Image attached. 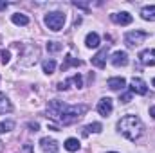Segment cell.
Instances as JSON below:
<instances>
[{
	"mask_svg": "<svg viewBox=\"0 0 155 153\" xmlns=\"http://www.w3.org/2000/svg\"><path fill=\"white\" fill-rule=\"evenodd\" d=\"M69 65H81V61L79 60H72L71 56H67V63L65 65H61V70H67V67Z\"/></svg>",
	"mask_w": 155,
	"mask_h": 153,
	"instance_id": "obj_24",
	"label": "cell"
},
{
	"mask_svg": "<svg viewBox=\"0 0 155 153\" xmlns=\"http://www.w3.org/2000/svg\"><path fill=\"white\" fill-rule=\"evenodd\" d=\"M87 110H88L87 105H67L65 110H63V114H61V117H60V122L63 126L72 124V122H76L78 119H81L83 115L87 114Z\"/></svg>",
	"mask_w": 155,
	"mask_h": 153,
	"instance_id": "obj_2",
	"label": "cell"
},
{
	"mask_svg": "<svg viewBox=\"0 0 155 153\" xmlns=\"http://www.w3.org/2000/svg\"><path fill=\"white\" fill-rule=\"evenodd\" d=\"M29 128H31L33 132H36V130L40 128V124H38V122H33V121H31V122H29Z\"/></svg>",
	"mask_w": 155,
	"mask_h": 153,
	"instance_id": "obj_31",
	"label": "cell"
},
{
	"mask_svg": "<svg viewBox=\"0 0 155 153\" xmlns=\"http://www.w3.org/2000/svg\"><path fill=\"white\" fill-rule=\"evenodd\" d=\"M40 58V49L36 45H25L24 50H22V56H20V63L25 65V67H31L38 61Z\"/></svg>",
	"mask_w": 155,
	"mask_h": 153,
	"instance_id": "obj_4",
	"label": "cell"
},
{
	"mask_svg": "<svg viewBox=\"0 0 155 153\" xmlns=\"http://www.w3.org/2000/svg\"><path fill=\"white\" fill-rule=\"evenodd\" d=\"M65 20H67V18H65V13H61V11H51V13H47L45 18H43L45 25H47L51 31H54V33H58V31L63 29Z\"/></svg>",
	"mask_w": 155,
	"mask_h": 153,
	"instance_id": "obj_3",
	"label": "cell"
},
{
	"mask_svg": "<svg viewBox=\"0 0 155 153\" xmlns=\"http://www.w3.org/2000/svg\"><path fill=\"white\" fill-rule=\"evenodd\" d=\"M7 7V2H4V0H0V11H4Z\"/></svg>",
	"mask_w": 155,
	"mask_h": 153,
	"instance_id": "obj_32",
	"label": "cell"
},
{
	"mask_svg": "<svg viewBox=\"0 0 155 153\" xmlns=\"http://www.w3.org/2000/svg\"><path fill=\"white\" fill-rule=\"evenodd\" d=\"M41 69H43V72L47 74V76H51L52 72H54V69H56V61L51 58V60H45L43 63H41Z\"/></svg>",
	"mask_w": 155,
	"mask_h": 153,
	"instance_id": "obj_20",
	"label": "cell"
},
{
	"mask_svg": "<svg viewBox=\"0 0 155 153\" xmlns=\"http://www.w3.org/2000/svg\"><path fill=\"white\" fill-rule=\"evenodd\" d=\"M11 22H13L15 25H27V24H29V16L24 15V13H16V15L11 16Z\"/></svg>",
	"mask_w": 155,
	"mask_h": 153,
	"instance_id": "obj_19",
	"label": "cell"
},
{
	"mask_svg": "<svg viewBox=\"0 0 155 153\" xmlns=\"http://www.w3.org/2000/svg\"><path fill=\"white\" fill-rule=\"evenodd\" d=\"M71 83H74L78 88H81L83 86V77L79 76V74H74V76L71 77Z\"/></svg>",
	"mask_w": 155,
	"mask_h": 153,
	"instance_id": "obj_25",
	"label": "cell"
},
{
	"mask_svg": "<svg viewBox=\"0 0 155 153\" xmlns=\"http://www.w3.org/2000/svg\"><path fill=\"white\" fill-rule=\"evenodd\" d=\"M9 60H11V54H9V50H2V63L5 65V63H9Z\"/></svg>",
	"mask_w": 155,
	"mask_h": 153,
	"instance_id": "obj_27",
	"label": "cell"
},
{
	"mask_svg": "<svg viewBox=\"0 0 155 153\" xmlns=\"http://www.w3.org/2000/svg\"><path fill=\"white\" fill-rule=\"evenodd\" d=\"M40 146L45 153H58V142L54 139H49V137H43L40 141Z\"/></svg>",
	"mask_w": 155,
	"mask_h": 153,
	"instance_id": "obj_13",
	"label": "cell"
},
{
	"mask_svg": "<svg viewBox=\"0 0 155 153\" xmlns=\"http://www.w3.org/2000/svg\"><path fill=\"white\" fill-rule=\"evenodd\" d=\"M85 45L88 49H97L99 47V34L97 33H88L85 38Z\"/></svg>",
	"mask_w": 155,
	"mask_h": 153,
	"instance_id": "obj_15",
	"label": "cell"
},
{
	"mask_svg": "<svg viewBox=\"0 0 155 153\" xmlns=\"http://www.w3.org/2000/svg\"><path fill=\"white\" fill-rule=\"evenodd\" d=\"M65 106H67V105H65L63 101H58V99L49 101V105H47V117H49V119H54V121H60V117L63 114Z\"/></svg>",
	"mask_w": 155,
	"mask_h": 153,
	"instance_id": "obj_6",
	"label": "cell"
},
{
	"mask_svg": "<svg viewBox=\"0 0 155 153\" xmlns=\"http://www.w3.org/2000/svg\"><path fill=\"white\" fill-rule=\"evenodd\" d=\"M69 83H71V79H65V81L58 83V90H67L69 88Z\"/></svg>",
	"mask_w": 155,
	"mask_h": 153,
	"instance_id": "obj_28",
	"label": "cell"
},
{
	"mask_svg": "<svg viewBox=\"0 0 155 153\" xmlns=\"http://www.w3.org/2000/svg\"><path fill=\"white\" fill-rule=\"evenodd\" d=\"M11 130H15V121H11V119L0 121V133H9Z\"/></svg>",
	"mask_w": 155,
	"mask_h": 153,
	"instance_id": "obj_21",
	"label": "cell"
},
{
	"mask_svg": "<svg viewBox=\"0 0 155 153\" xmlns=\"http://www.w3.org/2000/svg\"><path fill=\"white\" fill-rule=\"evenodd\" d=\"M47 50L49 52H58V50H61V45L58 41H49L47 43Z\"/></svg>",
	"mask_w": 155,
	"mask_h": 153,
	"instance_id": "obj_23",
	"label": "cell"
},
{
	"mask_svg": "<svg viewBox=\"0 0 155 153\" xmlns=\"http://www.w3.org/2000/svg\"><path fill=\"white\" fill-rule=\"evenodd\" d=\"M110 61H112L114 67H124V65H128V54L124 50H117V52L112 54Z\"/></svg>",
	"mask_w": 155,
	"mask_h": 153,
	"instance_id": "obj_12",
	"label": "cell"
},
{
	"mask_svg": "<svg viewBox=\"0 0 155 153\" xmlns=\"http://www.w3.org/2000/svg\"><path fill=\"white\" fill-rule=\"evenodd\" d=\"M150 115L155 119V106H150Z\"/></svg>",
	"mask_w": 155,
	"mask_h": 153,
	"instance_id": "obj_33",
	"label": "cell"
},
{
	"mask_svg": "<svg viewBox=\"0 0 155 153\" xmlns=\"http://www.w3.org/2000/svg\"><path fill=\"white\" fill-rule=\"evenodd\" d=\"M117 130L128 141H139L144 135V124L137 115H124L117 122Z\"/></svg>",
	"mask_w": 155,
	"mask_h": 153,
	"instance_id": "obj_1",
	"label": "cell"
},
{
	"mask_svg": "<svg viewBox=\"0 0 155 153\" xmlns=\"http://www.w3.org/2000/svg\"><path fill=\"white\" fill-rule=\"evenodd\" d=\"M108 153H117V151H108Z\"/></svg>",
	"mask_w": 155,
	"mask_h": 153,
	"instance_id": "obj_36",
	"label": "cell"
},
{
	"mask_svg": "<svg viewBox=\"0 0 155 153\" xmlns=\"http://www.w3.org/2000/svg\"><path fill=\"white\" fill-rule=\"evenodd\" d=\"M112 110H114V101L110 97H103V99L97 101V112H99V115L108 117L112 114Z\"/></svg>",
	"mask_w": 155,
	"mask_h": 153,
	"instance_id": "obj_8",
	"label": "cell"
},
{
	"mask_svg": "<svg viewBox=\"0 0 155 153\" xmlns=\"http://www.w3.org/2000/svg\"><path fill=\"white\" fill-rule=\"evenodd\" d=\"M22 153H33V144H24V148H22Z\"/></svg>",
	"mask_w": 155,
	"mask_h": 153,
	"instance_id": "obj_29",
	"label": "cell"
},
{
	"mask_svg": "<svg viewBox=\"0 0 155 153\" xmlns=\"http://www.w3.org/2000/svg\"><path fill=\"white\" fill-rule=\"evenodd\" d=\"M152 85H153V86H155V77H153V81H152Z\"/></svg>",
	"mask_w": 155,
	"mask_h": 153,
	"instance_id": "obj_35",
	"label": "cell"
},
{
	"mask_svg": "<svg viewBox=\"0 0 155 153\" xmlns=\"http://www.w3.org/2000/svg\"><path fill=\"white\" fill-rule=\"evenodd\" d=\"M119 101H121L123 105L130 103V101H132V92H124V94H121V96H119Z\"/></svg>",
	"mask_w": 155,
	"mask_h": 153,
	"instance_id": "obj_26",
	"label": "cell"
},
{
	"mask_svg": "<svg viewBox=\"0 0 155 153\" xmlns=\"http://www.w3.org/2000/svg\"><path fill=\"white\" fill-rule=\"evenodd\" d=\"M63 146H65V150H67V151H71V153H76V151H79V148H81L79 141H78V139H74V137L67 139Z\"/></svg>",
	"mask_w": 155,
	"mask_h": 153,
	"instance_id": "obj_18",
	"label": "cell"
},
{
	"mask_svg": "<svg viewBox=\"0 0 155 153\" xmlns=\"http://www.w3.org/2000/svg\"><path fill=\"white\" fill-rule=\"evenodd\" d=\"M85 130H88V132H94V133H99L101 130H103V124L101 122H90Z\"/></svg>",
	"mask_w": 155,
	"mask_h": 153,
	"instance_id": "obj_22",
	"label": "cell"
},
{
	"mask_svg": "<svg viewBox=\"0 0 155 153\" xmlns=\"http://www.w3.org/2000/svg\"><path fill=\"white\" fill-rule=\"evenodd\" d=\"M11 110H13L11 101L7 99V96H5L4 92H0V114H7V112H11Z\"/></svg>",
	"mask_w": 155,
	"mask_h": 153,
	"instance_id": "obj_17",
	"label": "cell"
},
{
	"mask_svg": "<svg viewBox=\"0 0 155 153\" xmlns=\"http://www.w3.org/2000/svg\"><path fill=\"white\" fill-rule=\"evenodd\" d=\"M148 38H150V34H148V33L135 29V31H130V33H126V34H124V43H126L128 47H137V45L144 43Z\"/></svg>",
	"mask_w": 155,
	"mask_h": 153,
	"instance_id": "obj_5",
	"label": "cell"
},
{
	"mask_svg": "<svg viewBox=\"0 0 155 153\" xmlns=\"http://www.w3.org/2000/svg\"><path fill=\"white\" fill-rule=\"evenodd\" d=\"M110 18H112V22L117 24V25H130L132 24V15L130 13H126V11H121V13H112L110 15Z\"/></svg>",
	"mask_w": 155,
	"mask_h": 153,
	"instance_id": "obj_9",
	"label": "cell"
},
{
	"mask_svg": "<svg viewBox=\"0 0 155 153\" xmlns=\"http://www.w3.org/2000/svg\"><path fill=\"white\" fill-rule=\"evenodd\" d=\"M141 16L146 22H155V5H146L141 9Z\"/></svg>",
	"mask_w": 155,
	"mask_h": 153,
	"instance_id": "obj_16",
	"label": "cell"
},
{
	"mask_svg": "<svg viewBox=\"0 0 155 153\" xmlns=\"http://www.w3.org/2000/svg\"><path fill=\"white\" fill-rule=\"evenodd\" d=\"M107 85H108L110 90H123L124 85H126V81H124V77H110L107 81Z\"/></svg>",
	"mask_w": 155,
	"mask_h": 153,
	"instance_id": "obj_14",
	"label": "cell"
},
{
	"mask_svg": "<svg viewBox=\"0 0 155 153\" xmlns=\"http://www.w3.org/2000/svg\"><path fill=\"white\" fill-rule=\"evenodd\" d=\"M107 56H108V47L101 49V50L92 58V65L97 67V69H105V65H107Z\"/></svg>",
	"mask_w": 155,
	"mask_h": 153,
	"instance_id": "obj_10",
	"label": "cell"
},
{
	"mask_svg": "<svg viewBox=\"0 0 155 153\" xmlns=\"http://www.w3.org/2000/svg\"><path fill=\"white\" fill-rule=\"evenodd\" d=\"M74 5H76V7H81V9H88V4H83V2H74Z\"/></svg>",
	"mask_w": 155,
	"mask_h": 153,
	"instance_id": "obj_30",
	"label": "cell"
},
{
	"mask_svg": "<svg viewBox=\"0 0 155 153\" xmlns=\"http://www.w3.org/2000/svg\"><path fill=\"white\" fill-rule=\"evenodd\" d=\"M2 150H4V144H2V141H0V151H2Z\"/></svg>",
	"mask_w": 155,
	"mask_h": 153,
	"instance_id": "obj_34",
	"label": "cell"
},
{
	"mask_svg": "<svg viewBox=\"0 0 155 153\" xmlns=\"http://www.w3.org/2000/svg\"><path fill=\"white\" fill-rule=\"evenodd\" d=\"M130 92H132V94L144 96V94L148 92V85H146L144 79H141V77H132V81H130Z\"/></svg>",
	"mask_w": 155,
	"mask_h": 153,
	"instance_id": "obj_7",
	"label": "cell"
},
{
	"mask_svg": "<svg viewBox=\"0 0 155 153\" xmlns=\"http://www.w3.org/2000/svg\"><path fill=\"white\" fill-rule=\"evenodd\" d=\"M139 60H141L143 65L153 67L155 65V49H146V50H143V52L139 54Z\"/></svg>",
	"mask_w": 155,
	"mask_h": 153,
	"instance_id": "obj_11",
	"label": "cell"
}]
</instances>
